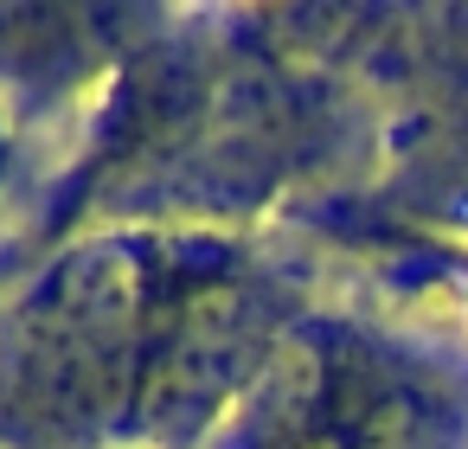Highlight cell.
<instances>
[{"mask_svg":"<svg viewBox=\"0 0 468 449\" xmlns=\"http://www.w3.org/2000/svg\"><path fill=\"white\" fill-rule=\"evenodd\" d=\"M436 398L353 327L289 334L238 404V449H430Z\"/></svg>","mask_w":468,"mask_h":449,"instance_id":"7a4b0ae2","label":"cell"},{"mask_svg":"<svg viewBox=\"0 0 468 449\" xmlns=\"http://www.w3.org/2000/svg\"><path fill=\"white\" fill-rule=\"evenodd\" d=\"M257 353V289L212 244L71 257L20 321L14 411L46 436H161L218 404Z\"/></svg>","mask_w":468,"mask_h":449,"instance_id":"6da1fadb","label":"cell"}]
</instances>
